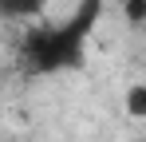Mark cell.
I'll list each match as a JSON object with an SVG mask.
<instances>
[{"label":"cell","instance_id":"2","mask_svg":"<svg viewBox=\"0 0 146 142\" xmlns=\"http://www.w3.org/2000/svg\"><path fill=\"white\" fill-rule=\"evenodd\" d=\"M142 142H146V138H142Z\"/></svg>","mask_w":146,"mask_h":142},{"label":"cell","instance_id":"1","mask_svg":"<svg viewBox=\"0 0 146 142\" xmlns=\"http://www.w3.org/2000/svg\"><path fill=\"white\" fill-rule=\"evenodd\" d=\"M122 115L134 118V122H146V79L130 83V87L122 91Z\"/></svg>","mask_w":146,"mask_h":142}]
</instances>
